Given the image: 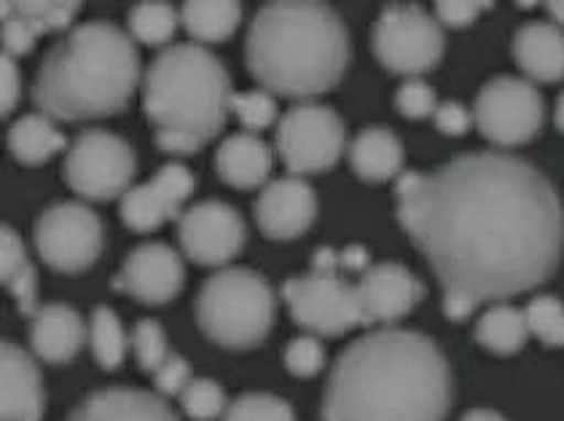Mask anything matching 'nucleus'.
<instances>
[{"label":"nucleus","instance_id":"nucleus-1","mask_svg":"<svg viewBox=\"0 0 564 421\" xmlns=\"http://www.w3.org/2000/svg\"><path fill=\"white\" fill-rule=\"evenodd\" d=\"M398 221L444 288L449 320L538 288L564 253V207L524 158L481 151L435 173H403Z\"/></svg>","mask_w":564,"mask_h":421},{"label":"nucleus","instance_id":"nucleus-2","mask_svg":"<svg viewBox=\"0 0 564 421\" xmlns=\"http://www.w3.org/2000/svg\"><path fill=\"white\" fill-rule=\"evenodd\" d=\"M455 378L425 333L384 328L355 339L330 370L323 421H441Z\"/></svg>","mask_w":564,"mask_h":421},{"label":"nucleus","instance_id":"nucleus-3","mask_svg":"<svg viewBox=\"0 0 564 421\" xmlns=\"http://www.w3.org/2000/svg\"><path fill=\"white\" fill-rule=\"evenodd\" d=\"M245 57L269 95L306 100L341 81L349 65V35L326 3L274 0L250 22Z\"/></svg>","mask_w":564,"mask_h":421},{"label":"nucleus","instance_id":"nucleus-4","mask_svg":"<svg viewBox=\"0 0 564 421\" xmlns=\"http://www.w3.org/2000/svg\"><path fill=\"white\" fill-rule=\"evenodd\" d=\"M140 84L134 41L110 22H87L46 52L33 100L57 121H91L121 113Z\"/></svg>","mask_w":564,"mask_h":421},{"label":"nucleus","instance_id":"nucleus-5","mask_svg":"<svg viewBox=\"0 0 564 421\" xmlns=\"http://www.w3.org/2000/svg\"><path fill=\"white\" fill-rule=\"evenodd\" d=\"M229 73L199 44L164 48L145 73L143 108L164 154L188 156L218 137L231 113Z\"/></svg>","mask_w":564,"mask_h":421},{"label":"nucleus","instance_id":"nucleus-6","mask_svg":"<svg viewBox=\"0 0 564 421\" xmlns=\"http://www.w3.org/2000/svg\"><path fill=\"white\" fill-rule=\"evenodd\" d=\"M196 322L224 350H253L274 325V292L250 268H220L202 285Z\"/></svg>","mask_w":564,"mask_h":421},{"label":"nucleus","instance_id":"nucleus-7","mask_svg":"<svg viewBox=\"0 0 564 421\" xmlns=\"http://www.w3.org/2000/svg\"><path fill=\"white\" fill-rule=\"evenodd\" d=\"M339 268V253L323 247L312 258L306 277L282 285V298L291 307L293 320L310 335H345L352 328L366 325L358 285L345 282Z\"/></svg>","mask_w":564,"mask_h":421},{"label":"nucleus","instance_id":"nucleus-8","mask_svg":"<svg viewBox=\"0 0 564 421\" xmlns=\"http://www.w3.org/2000/svg\"><path fill=\"white\" fill-rule=\"evenodd\" d=\"M371 46L390 73L416 78L441 63L444 33L420 5H388L373 24Z\"/></svg>","mask_w":564,"mask_h":421},{"label":"nucleus","instance_id":"nucleus-9","mask_svg":"<svg viewBox=\"0 0 564 421\" xmlns=\"http://www.w3.org/2000/svg\"><path fill=\"white\" fill-rule=\"evenodd\" d=\"M134 151L127 140L106 130L78 134L65 158V180L78 197L110 201L124 197L134 178Z\"/></svg>","mask_w":564,"mask_h":421},{"label":"nucleus","instance_id":"nucleus-10","mask_svg":"<svg viewBox=\"0 0 564 421\" xmlns=\"http://www.w3.org/2000/svg\"><path fill=\"white\" fill-rule=\"evenodd\" d=\"M106 231L95 210L78 201H57L35 223V247L46 266L63 274H82L100 258Z\"/></svg>","mask_w":564,"mask_h":421},{"label":"nucleus","instance_id":"nucleus-11","mask_svg":"<svg viewBox=\"0 0 564 421\" xmlns=\"http://www.w3.org/2000/svg\"><path fill=\"white\" fill-rule=\"evenodd\" d=\"M347 134L339 113L317 102L291 108L278 124V151L293 175L326 173L339 162Z\"/></svg>","mask_w":564,"mask_h":421},{"label":"nucleus","instance_id":"nucleus-12","mask_svg":"<svg viewBox=\"0 0 564 421\" xmlns=\"http://www.w3.org/2000/svg\"><path fill=\"white\" fill-rule=\"evenodd\" d=\"M543 97L524 78L498 76L476 97L474 121L478 132L500 148L530 143L543 126Z\"/></svg>","mask_w":564,"mask_h":421},{"label":"nucleus","instance_id":"nucleus-13","mask_svg":"<svg viewBox=\"0 0 564 421\" xmlns=\"http://www.w3.org/2000/svg\"><path fill=\"white\" fill-rule=\"evenodd\" d=\"M181 247L194 264L199 266H226L242 250L245 221L235 207L210 199L188 207L177 223Z\"/></svg>","mask_w":564,"mask_h":421},{"label":"nucleus","instance_id":"nucleus-14","mask_svg":"<svg viewBox=\"0 0 564 421\" xmlns=\"http://www.w3.org/2000/svg\"><path fill=\"white\" fill-rule=\"evenodd\" d=\"M194 193V175L183 164H164L143 186H132L121 197V221L132 231H156L159 225L173 221Z\"/></svg>","mask_w":564,"mask_h":421},{"label":"nucleus","instance_id":"nucleus-15","mask_svg":"<svg viewBox=\"0 0 564 421\" xmlns=\"http://www.w3.org/2000/svg\"><path fill=\"white\" fill-rule=\"evenodd\" d=\"M183 282H186V268H183L181 255L159 242L134 247L127 255L121 274L113 279L116 290L130 292L132 298L151 307L173 301Z\"/></svg>","mask_w":564,"mask_h":421},{"label":"nucleus","instance_id":"nucleus-16","mask_svg":"<svg viewBox=\"0 0 564 421\" xmlns=\"http://www.w3.org/2000/svg\"><path fill=\"white\" fill-rule=\"evenodd\" d=\"M256 223L269 240H296L317 215V197L302 178H280L263 186L256 199Z\"/></svg>","mask_w":564,"mask_h":421},{"label":"nucleus","instance_id":"nucleus-17","mask_svg":"<svg viewBox=\"0 0 564 421\" xmlns=\"http://www.w3.org/2000/svg\"><path fill=\"white\" fill-rule=\"evenodd\" d=\"M358 296L366 325H373V322H395L406 317L422 301L425 288L406 266L377 264L360 274Z\"/></svg>","mask_w":564,"mask_h":421},{"label":"nucleus","instance_id":"nucleus-18","mask_svg":"<svg viewBox=\"0 0 564 421\" xmlns=\"http://www.w3.org/2000/svg\"><path fill=\"white\" fill-rule=\"evenodd\" d=\"M46 395L39 365L17 344L3 341L0 355V421H41Z\"/></svg>","mask_w":564,"mask_h":421},{"label":"nucleus","instance_id":"nucleus-19","mask_svg":"<svg viewBox=\"0 0 564 421\" xmlns=\"http://www.w3.org/2000/svg\"><path fill=\"white\" fill-rule=\"evenodd\" d=\"M65 421H181L162 395L110 387L78 402Z\"/></svg>","mask_w":564,"mask_h":421},{"label":"nucleus","instance_id":"nucleus-20","mask_svg":"<svg viewBox=\"0 0 564 421\" xmlns=\"http://www.w3.org/2000/svg\"><path fill=\"white\" fill-rule=\"evenodd\" d=\"M89 331L76 309L65 303H46L30 317V346L41 359L65 365L82 352Z\"/></svg>","mask_w":564,"mask_h":421},{"label":"nucleus","instance_id":"nucleus-21","mask_svg":"<svg viewBox=\"0 0 564 421\" xmlns=\"http://www.w3.org/2000/svg\"><path fill=\"white\" fill-rule=\"evenodd\" d=\"M513 59L524 76L543 84L564 78V30L549 22H530L513 38Z\"/></svg>","mask_w":564,"mask_h":421},{"label":"nucleus","instance_id":"nucleus-22","mask_svg":"<svg viewBox=\"0 0 564 421\" xmlns=\"http://www.w3.org/2000/svg\"><path fill=\"white\" fill-rule=\"evenodd\" d=\"M220 180L235 188H259L272 173V151L256 134H231L216 154Z\"/></svg>","mask_w":564,"mask_h":421},{"label":"nucleus","instance_id":"nucleus-23","mask_svg":"<svg viewBox=\"0 0 564 421\" xmlns=\"http://www.w3.org/2000/svg\"><path fill=\"white\" fill-rule=\"evenodd\" d=\"M349 164L366 182H384L395 178L403 167V145L384 126H371L355 137L349 148Z\"/></svg>","mask_w":564,"mask_h":421},{"label":"nucleus","instance_id":"nucleus-24","mask_svg":"<svg viewBox=\"0 0 564 421\" xmlns=\"http://www.w3.org/2000/svg\"><path fill=\"white\" fill-rule=\"evenodd\" d=\"M0 279L6 290L17 298L22 314L33 317L39 311V277L30 264L28 250L11 225L0 229Z\"/></svg>","mask_w":564,"mask_h":421},{"label":"nucleus","instance_id":"nucleus-25","mask_svg":"<svg viewBox=\"0 0 564 421\" xmlns=\"http://www.w3.org/2000/svg\"><path fill=\"white\" fill-rule=\"evenodd\" d=\"M67 145L65 134L44 113H28L9 130V151L17 162L41 167Z\"/></svg>","mask_w":564,"mask_h":421},{"label":"nucleus","instance_id":"nucleus-26","mask_svg":"<svg viewBox=\"0 0 564 421\" xmlns=\"http://www.w3.org/2000/svg\"><path fill=\"white\" fill-rule=\"evenodd\" d=\"M242 20V5L235 0H188L181 9L186 33L199 44H220L231 38Z\"/></svg>","mask_w":564,"mask_h":421},{"label":"nucleus","instance_id":"nucleus-27","mask_svg":"<svg viewBox=\"0 0 564 421\" xmlns=\"http://www.w3.org/2000/svg\"><path fill=\"white\" fill-rule=\"evenodd\" d=\"M530 325H527L524 311L498 303L489 311H484L476 325V341L487 346L495 355H517L521 346L530 339Z\"/></svg>","mask_w":564,"mask_h":421},{"label":"nucleus","instance_id":"nucleus-28","mask_svg":"<svg viewBox=\"0 0 564 421\" xmlns=\"http://www.w3.org/2000/svg\"><path fill=\"white\" fill-rule=\"evenodd\" d=\"M89 341H91V352H95V359L106 370H116L121 363H124L127 333L113 309L97 307L91 311Z\"/></svg>","mask_w":564,"mask_h":421},{"label":"nucleus","instance_id":"nucleus-29","mask_svg":"<svg viewBox=\"0 0 564 421\" xmlns=\"http://www.w3.org/2000/svg\"><path fill=\"white\" fill-rule=\"evenodd\" d=\"M3 9L28 22L35 35H46L70 27L82 5L65 3V0H17V3H3Z\"/></svg>","mask_w":564,"mask_h":421},{"label":"nucleus","instance_id":"nucleus-30","mask_svg":"<svg viewBox=\"0 0 564 421\" xmlns=\"http://www.w3.org/2000/svg\"><path fill=\"white\" fill-rule=\"evenodd\" d=\"M177 30V11L170 3H149L134 5L130 11V33L134 41L145 46H162L167 44Z\"/></svg>","mask_w":564,"mask_h":421},{"label":"nucleus","instance_id":"nucleus-31","mask_svg":"<svg viewBox=\"0 0 564 421\" xmlns=\"http://www.w3.org/2000/svg\"><path fill=\"white\" fill-rule=\"evenodd\" d=\"M220 421H296V413L278 395L253 392L239 395L235 402H229Z\"/></svg>","mask_w":564,"mask_h":421},{"label":"nucleus","instance_id":"nucleus-32","mask_svg":"<svg viewBox=\"0 0 564 421\" xmlns=\"http://www.w3.org/2000/svg\"><path fill=\"white\" fill-rule=\"evenodd\" d=\"M530 333L545 346H564V303L554 296L532 298L524 309Z\"/></svg>","mask_w":564,"mask_h":421},{"label":"nucleus","instance_id":"nucleus-33","mask_svg":"<svg viewBox=\"0 0 564 421\" xmlns=\"http://www.w3.org/2000/svg\"><path fill=\"white\" fill-rule=\"evenodd\" d=\"M181 406L186 411L188 419L194 421H216L224 419L226 413V395L210 378H194L186 387V392L181 395Z\"/></svg>","mask_w":564,"mask_h":421},{"label":"nucleus","instance_id":"nucleus-34","mask_svg":"<svg viewBox=\"0 0 564 421\" xmlns=\"http://www.w3.org/2000/svg\"><path fill=\"white\" fill-rule=\"evenodd\" d=\"M231 113L237 115L245 130L261 132L274 124L278 106H274V97L267 89L239 91V95H231Z\"/></svg>","mask_w":564,"mask_h":421},{"label":"nucleus","instance_id":"nucleus-35","mask_svg":"<svg viewBox=\"0 0 564 421\" xmlns=\"http://www.w3.org/2000/svg\"><path fill=\"white\" fill-rule=\"evenodd\" d=\"M132 346L134 355H138V365L149 374H156L173 352L167 350V335H164V328L159 325L156 320H140L134 325L132 333Z\"/></svg>","mask_w":564,"mask_h":421},{"label":"nucleus","instance_id":"nucleus-36","mask_svg":"<svg viewBox=\"0 0 564 421\" xmlns=\"http://www.w3.org/2000/svg\"><path fill=\"white\" fill-rule=\"evenodd\" d=\"M326 365V350L317 341V335H299L285 346V368L293 376L310 378L317 376Z\"/></svg>","mask_w":564,"mask_h":421},{"label":"nucleus","instance_id":"nucleus-37","mask_svg":"<svg viewBox=\"0 0 564 421\" xmlns=\"http://www.w3.org/2000/svg\"><path fill=\"white\" fill-rule=\"evenodd\" d=\"M395 108L406 119H427V115H435V111H438V100H435V91L422 78H409L398 89Z\"/></svg>","mask_w":564,"mask_h":421},{"label":"nucleus","instance_id":"nucleus-38","mask_svg":"<svg viewBox=\"0 0 564 421\" xmlns=\"http://www.w3.org/2000/svg\"><path fill=\"white\" fill-rule=\"evenodd\" d=\"M192 365L186 363L183 357L170 355L164 359L162 368L153 374V384H156L159 395H167V398H181L186 392V387L192 384Z\"/></svg>","mask_w":564,"mask_h":421},{"label":"nucleus","instance_id":"nucleus-39","mask_svg":"<svg viewBox=\"0 0 564 421\" xmlns=\"http://www.w3.org/2000/svg\"><path fill=\"white\" fill-rule=\"evenodd\" d=\"M0 38H3L6 54H11V57H22V54L33 52L39 35H35V30L30 27L28 22L20 20L17 14H11L9 9H3V33H0Z\"/></svg>","mask_w":564,"mask_h":421},{"label":"nucleus","instance_id":"nucleus-40","mask_svg":"<svg viewBox=\"0 0 564 421\" xmlns=\"http://www.w3.org/2000/svg\"><path fill=\"white\" fill-rule=\"evenodd\" d=\"M487 9L489 3H476V0H441V3H435V14L449 27H468Z\"/></svg>","mask_w":564,"mask_h":421},{"label":"nucleus","instance_id":"nucleus-41","mask_svg":"<svg viewBox=\"0 0 564 421\" xmlns=\"http://www.w3.org/2000/svg\"><path fill=\"white\" fill-rule=\"evenodd\" d=\"M0 73H3V76H0V84H3V87H0V100H3V108H0V111H3V115H9L17 108L22 95L20 67H17L11 54L3 52V57H0Z\"/></svg>","mask_w":564,"mask_h":421},{"label":"nucleus","instance_id":"nucleus-42","mask_svg":"<svg viewBox=\"0 0 564 421\" xmlns=\"http://www.w3.org/2000/svg\"><path fill=\"white\" fill-rule=\"evenodd\" d=\"M435 126H438L444 134H465L470 130V121H474V115L468 113V108L459 106V102L449 100V102H441L438 111H435Z\"/></svg>","mask_w":564,"mask_h":421},{"label":"nucleus","instance_id":"nucleus-43","mask_svg":"<svg viewBox=\"0 0 564 421\" xmlns=\"http://www.w3.org/2000/svg\"><path fill=\"white\" fill-rule=\"evenodd\" d=\"M339 261H341V268H349V272H360V274L371 266L369 253H366L364 247H358V244H349L345 253H339Z\"/></svg>","mask_w":564,"mask_h":421},{"label":"nucleus","instance_id":"nucleus-44","mask_svg":"<svg viewBox=\"0 0 564 421\" xmlns=\"http://www.w3.org/2000/svg\"><path fill=\"white\" fill-rule=\"evenodd\" d=\"M459 421H508L498 411H487V408H476V411H468Z\"/></svg>","mask_w":564,"mask_h":421},{"label":"nucleus","instance_id":"nucleus-45","mask_svg":"<svg viewBox=\"0 0 564 421\" xmlns=\"http://www.w3.org/2000/svg\"><path fill=\"white\" fill-rule=\"evenodd\" d=\"M545 9H549V14L564 27V0H554V3H549Z\"/></svg>","mask_w":564,"mask_h":421},{"label":"nucleus","instance_id":"nucleus-46","mask_svg":"<svg viewBox=\"0 0 564 421\" xmlns=\"http://www.w3.org/2000/svg\"><path fill=\"white\" fill-rule=\"evenodd\" d=\"M554 124H556V130H560V132H564V91H562V97H560V100H556V111H554Z\"/></svg>","mask_w":564,"mask_h":421}]
</instances>
